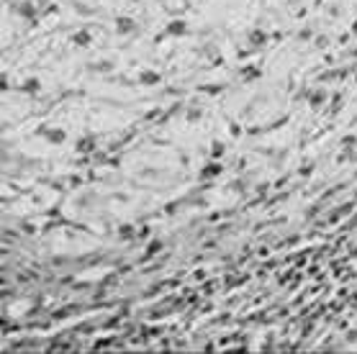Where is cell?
I'll list each match as a JSON object with an SVG mask.
<instances>
[{
  "label": "cell",
  "instance_id": "obj_2",
  "mask_svg": "<svg viewBox=\"0 0 357 354\" xmlns=\"http://www.w3.org/2000/svg\"><path fill=\"white\" fill-rule=\"evenodd\" d=\"M41 136L47 141H51V144H62V141H65V131H62V129H41Z\"/></svg>",
  "mask_w": 357,
  "mask_h": 354
},
{
  "label": "cell",
  "instance_id": "obj_10",
  "mask_svg": "<svg viewBox=\"0 0 357 354\" xmlns=\"http://www.w3.org/2000/svg\"><path fill=\"white\" fill-rule=\"evenodd\" d=\"M90 147H93V139H90V136H87V139H83V141H77V152H87Z\"/></svg>",
  "mask_w": 357,
  "mask_h": 354
},
{
  "label": "cell",
  "instance_id": "obj_1",
  "mask_svg": "<svg viewBox=\"0 0 357 354\" xmlns=\"http://www.w3.org/2000/svg\"><path fill=\"white\" fill-rule=\"evenodd\" d=\"M134 29H136V21H134V18H129V16H119V18H116V31H119V34H131Z\"/></svg>",
  "mask_w": 357,
  "mask_h": 354
},
{
  "label": "cell",
  "instance_id": "obj_3",
  "mask_svg": "<svg viewBox=\"0 0 357 354\" xmlns=\"http://www.w3.org/2000/svg\"><path fill=\"white\" fill-rule=\"evenodd\" d=\"M139 83H141V85H159V72L144 69V72L139 75Z\"/></svg>",
  "mask_w": 357,
  "mask_h": 354
},
{
  "label": "cell",
  "instance_id": "obj_5",
  "mask_svg": "<svg viewBox=\"0 0 357 354\" xmlns=\"http://www.w3.org/2000/svg\"><path fill=\"white\" fill-rule=\"evenodd\" d=\"M16 11H18V16H23V18H36V8H34L31 3H18Z\"/></svg>",
  "mask_w": 357,
  "mask_h": 354
},
{
  "label": "cell",
  "instance_id": "obj_7",
  "mask_svg": "<svg viewBox=\"0 0 357 354\" xmlns=\"http://www.w3.org/2000/svg\"><path fill=\"white\" fill-rule=\"evenodd\" d=\"M219 172H221V165H206V167H203V172H201V177H216L219 175Z\"/></svg>",
  "mask_w": 357,
  "mask_h": 354
},
{
  "label": "cell",
  "instance_id": "obj_9",
  "mask_svg": "<svg viewBox=\"0 0 357 354\" xmlns=\"http://www.w3.org/2000/svg\"><path fill=\"white\" fill-rule=\"evenodd\" d=\"M87 41H90V34H87V31H80V34L75 36V44H77V47H87Z\"/></svg>",
  "mask_w": 357,
  "mask_h": 354
},
{
  "label": "cell",
  "instance_id": "obj_11",
  "mask_svg": "<svg viewBox=\"0 0 357 354\" xmlns=\"http://www.w3.org/2000/svg\"><path fill=\"white\" fill-rule=\"evenodd\" d=\"M183 29H185V23H183V21H180V23H177V21H175V23H170V34H183Z\"/></svg>",
  "mask_w": 357,
  "mask_h": 354
},
{
  "label": "cell",
  "instance_id": "obj_6",
  "mask_svg": "<svg viewBox=\"0 0 357 354\" xmlns=\"http://www.w3.org/2000/svg\"><path fill=\"white\" fill-rule=\"evenodd\" d=\"M39 87H41V83H39V80H34V77L26 80V83L21 85V90H23V93H29V95L31 93H39Z\"/></svg>",
  "mask_w": 357,
  "mask_h": 354
},
{
  "label": "cell",
  "instance_id": "obj_4",
  "mask_svg": "<svg viewBox=\"0 0 357 354\" xmlns=\"http://www.w3.org/2000/svg\"><path fill=\"white\" fill-rule=\"evenodd\" d=\"M249 41H252L255 47H262V44L267 41V34L262 29H252V31H249Z\"/></svg>",
  "mask_w": 357,
  "mask_h": 354
},
{
  "label": "cell",
  "instance_id": "obj_8",
  "mask_svg": "<svg viewBox=\"0 0 357 354\" xmlns=\"http://www.w3.org/2000/svg\"><path fill=\"white\" fill-rule=\"evenodd\" d=\"M111 67H113V65H111V62H105V59H103V62H93V65H90L93 72H108Z\"/></svg>",
  "mask_w": 357,
  "mask_h": 354
},
{
  "label": "cell",
  "instance_id": "obj_13",
  "mask_svg": "<svg viewBox=\"0 0 357 354\" xmlns=\"http://www.w3.org/2000/svg\"><path fill=\"white\" fill-rule=\"evenodd\" d=\"M121 236H123V239H131V229H129V226H121Z\"/></svg>",
  "mask_w": 357,
  "mask_h": 354
},
{
  "label": "cell",
  "instance_id": "obj_14",
  "mask_svg": "<svg viewBox=\"0 0 357 354\" xmlns=\"http://www.w3.org/2000/svg\"><path fill=\"white\" fill-rule=\"evenodd\" d=\"M311 103H314V105H319V103H321V93H316L314 98H311Z\"/></svg>",
  "mask_w": 357,
  "mask_h": 354
},
{
  "label": "cell",
  "instance_id": "obj_12",
  "mask_svg": "<svg viewBox=\"0 0 357 354\" xmlns=\"http://www.w3.org/2000/svg\"><path fill=\"white\" fill-rule=\"evenodd\" d=\"M219 154H224V144H213V157H219Z\"/></svg>",
  "mask_w": 357,
  "mask_h": 354
}]
</instances>
